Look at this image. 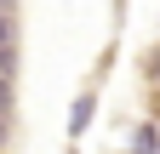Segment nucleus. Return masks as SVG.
Returning <instances> with one entry per match:
<instances>
[{
	"instance_id": "obj_1",
	"label": "nucleus",
	"mask_w": 160,
	"mask_h": 154,
	"mask_svg": "<svg viewBox=\"0 0 160 154\" xmlns=\"http://www.w3.org/2000/svg\"><path fill=\"white\" fill-rule=\"evenodd\" d=\"M126 154H160V120H154V114L132 126V143H126Z\"/></svg>"
},
{
	"instance_id": "obj_2",
	"label": "nucleus",
	"mask_w": 160,
	"mask_h": 154,
	"mask_svg": "<svg viewBox=\"0 0 160 154\" xmlns=\"http://www.w3.org/2000/svg\"><path fill=\"white\" fill-rule=\"evenodd\" d=\"M92 114H97V91L86 86L74 97V108H69V137H86V126H92Z\"/></svg>"
},
{
	"instance_id": "obj_3",
	"label": "nucleus",
	"mask_w": 160,
	"mask_h": 154,
	"mask_svg": "<svg viewBox=\"0 0 160 154\" xmlns=\"http://www.w3.org/2000/svg\"><path fill=\"white\" fill-rule=\"evenodd\" d=\"M143 91H149V97H160V40L143 51Z\"/></svg>"
},
{
	"instance_id": "obj_4",
	"label": "nucleus",
	"mask_w": 160,
	"mask_h": 154,
	"mask_svg": "<svg viewBox=\"0 0 160 154\" xmlns=\"http://www.w3.org/2000/svg\"><path fill=\"white\" fill-rule=\"evenodd\" d=\"M6 143H12V114L0 108V154H6Z\"/></svg>"
}]
</instances>
